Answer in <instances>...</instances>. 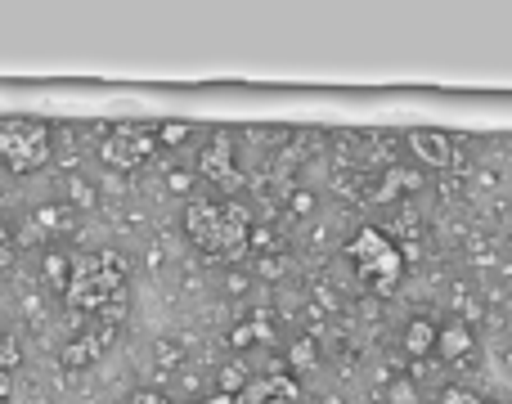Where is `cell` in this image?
<instances>
[{"label": "cell", "mask_w": 512, "mask_h": 404, "mask_svg": "<svg viewBox=\"0 0 512 404\" xmlns=\"http://www.w3.org/2000/svg\"><path fill=\"white\" fill-rule=\"evenodd\" d=\"M153 135H158V144L176 149V144H185L189 135H194V126H189V122H158V126H153Z\"/></svg>", "instance_id": "16"}, {"label": "cell", "mask_w": 512, "mask_h": 404, "mask_svg": "<svg viewBox=\"0 0 512 404\" xmlns=\"http://www.w3.org/2000/svg\"><path fill=\"white\" fill-rule=\"evenodd\" d=\"M126 274H131V265L117 252L77 256L63 297L77 310H99V315H104V310H113V306H126Z\"/></svg>", "instance_id": "2"}, {"label": "cell", "mask_w": 512, "mask_h": 404, "mask_svg": "<svg viewBox=\"0 0 512 404\" xmlns=\"http://www.w3.org/2000/svg\"><path fill=\"white\" fill-rule=\"evenodd\" d=\"M185 234L194 238V247L225 261H239L248 252V234H252V216L243 202H216V198H194L185 207Z\"/></svg>", "instance_id": "1"}, {"label": "cell", "mask_w": 512, "mask_h": 404, "mask_svg": "<svg viewBox=\"0 0 512 404\" xmlns=\"http://www.w3.org/2000/svg\"><path fill=\"white\" fill-rule=\"evenodd\" d=\"M409 149H414V158L423 162V167H436V171H445L454 162V140L445 131H432V126L409 131Z\"/></svg>", "instance_id": "7"}, {"label": "cell", "mask_w": 512, "mask_h": 404, "mask_svg": "<svg viewBox=\"0 0 512 404\" xmlns=\"http://www.w3.org/2000/svg\"><path fill=\"white\" fill-rule=\"evenodd\" d=\"M171 194H194V171H167Z\"/></svg>", "instance_id": "22"}, {"label": "cell", "mask_w": 512, "mask_h": 404, "mask_svg": "<svg viewBox=\"0 0 512 404\" xmlns=\"http://www.w3.org/2000/svg\"><path fill=\"white\" fill-rule=\"evenodd\" d=\"M346 261L360 270V279L369 283L373 292H396V283L405 279V252H396V243H391L382 229L364 225L351 234V243H346Z\"/></svg>", "instance_id": "4"}, {"label": "cell", "mask_w": 512, "mask_h": 404, "mask_svg": "<svg viewBox=\"0 0 512 404\" xmlns=\"http://www.w3.org/2000/svg\"><path fill=\"white\" fill-rule=\"evenodd\" d=\"M441 404H486L477 396V391H468V387H445L441 391Z\"/></svg>", "instance_id": "19"}, {"label": "cell", "mask_w": 512, "mask_h": 404, "mask_svg": "<svg viewBox=\"0 0 512 404\" xmlns=\"http://www.w3.org/2000/svg\"><path fill=\"white\" fill-rule=\"evenodd\" d=\"M63 207L68 211H95L99 207V185L86 176H68L63 180Z\"/></svg>", "instance_id": "13"}, {"label": "cell", "mask_w": 512, "mask_h": 404, "mask_svg": "<svg viewBox=\"0 0 512 404\" xmlns=\"http://www.w3.org/2000/svg\"><path fill=\"white\" fill-rule=\"evenodd\" d=\"M189 404H203V400H189Z\"/></svg>", "instance_id": "30"}, {"label": "cell", "mask_w": 512, "mask_h": 404, "mask_svg": "<svg viewBox=\"0 0 512 404\" xmlns=\"http://www.w3.org/2000/svg\"><path fill=\"white\" fill-rule=\"evenodd\" d=\"M198 176L216 180L221 189H234V185H239V171H234V162L225 158V135L212 144V149L203 153V162H198Z\"/></svg>", "instance_id": "11"}, {"label": "cell", "mask_w": 512, "mask_h": 404, "mask_svg": "<svg viewBox=\"0 0 512 404\" xmlns=\"http://www.w3.org/2000/svg\"><path fill=\"white\" fill-rule=\"evenodd\" d=\"M158 360H162V364H176V360H180V351H171L167 342H158Z\"/></svg>", "instance_id": "26"}, {"label": "cell", "mask_w": 512, "mask_h": 404, "mask_svg": "<svg viewBox=\"0 0 512 404\" xmlns=\"http://www.w3.org/2000/svg\"><path fill=\"white\" fill-rule=\"evenodd\" d=\"M50 162V122H41V117H0V167L9 176H36Z\"/></svg>", "instance_id": "3"}, {"label": "cell", "mask_w": 512, "mask_h": 404, "mask_svg": "<svg viewBox=\"0 0 512 404\" xmlns=\"http://www.w3.org/2000/svg\"><path fill=\"white\" fill-rule=\"evenodd\" d=\"M283 270H288V261H283V256H265V261H261V279H279Z\"/></svg>", "instance_id": "25"}, {"label": "cell", "mask_w": 512, "mask_h": 404, "mask_svg": "<svg viewBox=\"0 0 512 404\" xmlns=\"http://www.w3.org/2000/svg\"><path fill=\"white\" fill-rule=\"evenodd\" d=\"M288 211L292 216H310V211H315V194H310V189H297V194L288 198Z\"/></svg>", "instance_id": "23"}, {"label": "cell", "mask_w": 512, "mask_h": 404, "mask_svg": "<svg viewBox=\"0 0 512 404\" xmlns=\"http://www.w3.org/2000/svg\"><path fill=\"white\" fill-rule=\"evenodd\" d=\"M126 404H176L167 396V391H158V387H140V391H131V400Z\"/></svg>", "instance_id": "20"}, {"label": "cell", "mask_w": 512, "mask_h": 404, "mask_svg": "<svg viewBox=\"0 0 512 404\" xmlns=\"http://www.w3.org/2000/svg\"><path fill=\"white\" fill-rule=\"evenodd\" d=\"M158 153V135H153V126L144 122H117L108 126V135L99 140V158H104L108 171H140L144 162Z\"/></svg>", "instance_id": "5"}, {"label": "cell", "mask_w": 512, "mask_h": 404, "mask_svg": "<svg viewBox=\"0 0 512 404\" xmlns=\"http://www.w3.org/2000/svg\"><path fill=\"white\" fill-rule=\"evenodd\" d=\"M0 247H9V229H5V216H0Z\"/></svg>", "instance_id": "29"}, {"label": "cell", "mask_w": 512, "mask_h": 404, "mask_svg": "<svg viewBox=\"0 0 512 404\" xmlns=\"http://www.w3.org/2000/svg\"><path fill=\"white\" fill-rule=\"evenodd\" d=\"M387 404H418V387L409 378H391L387 382Z\"/></svg>", "instance_id": "18"}, {"label": "cell", "mask_w": 512, "mask_h": 404, "mask_svg": "<svg viewBox=\"0 0 512 404\" xmlns=\"http://www.w3.org/2000/svg\"><path fill=\"white\" fill-rule=\"evenodd\" d=\"M41 274L50 279V288H59V292H68V279H72V261L63 252H45V265H41Z\"/></svg>", "instance_id": "15"}, {"label": "cell", "mask_w": 512, "mask_h": 404, "mask_svg": "<svg viewBox=\"0 0 512 404\" xmlns=\"http://www.w3.org/2000/svg\"><path fill=\"white\" fill-rule=\"evenodd\" d=\"M248 247H256V252H270V247H279V238H274L270 229L252 225V234H248Z\"/></svg>", "instance_id": "24"}, {"label": "cell", "mask_w": 512, "mask_h": 404, "mask_svg": "<svg viewBox=\"0 0 512 404\" xmlns=\"http://www.w3.org/2000/svg\"><path fill=\"white\" fill-rule=\"evenodd\" d=\"M27 229H32L36 243H41V238H63V234H72V211L63 207V202H41V207L27 216Z\"/></svg>", "instance_id": "9"}, {"label": "cell", "mask_w": 512, "mask_h": 404, "mask_svg": "<svg viewBox=\"0 0 512 404\" xmlns=\"http://www.w3.org/2000/svg\"><path fill=\"white\" fill-rule=\"evenodd\" d=\"M472 328L463 324V319H450V324L436 328V355H445V360H463V355L472 351Z\"/></svg>", "instance_id": "10"}, {"label": "cell", "mask_w": 512, "mask_h": 404, "mask_svg": "<svg viewBox=\"0 0 512 404\" xmlns=\"http://www.w3.org/2000/svg\"><path fill=\"white\" fill-rule=\"evenodd\" d=\"M18 364H23V337L9 319H0V387L18 373Z\"/></svg>", "instance_id": "12"}, {"label": "cell", "mask_w": 512, "mask_h": 404, "mask_svg": "<svg viewBox=\"0 0 512 404\" xmlns=\"http://www.w3.org/2000/svg\"><path fill=\"white\" fill-rule=\"evenodd\" d=\"M203 404H234V396H225V391H216V396H207Z\"/></svg>", "instance_id": "28"}, {"label": "cell", "mask_w": 512, "mask_h": 404, "mask_svg": "<svg viewBox=\"0 0 512 404\" xmlns=\"http://www.w3.org/2000/svg\"><path fill=\"white\" fill-rule=\"evenodd\" d=\"M252 342H256V324H234L230 328V346H234V351H248Z\"/></svg>", "instance_id": "21"}, {"label": "cell", "mask_w": 512, "mask_h": 404, "mask_svg": "<svg viewBox=\"0 0 512 404\" xmlns=\"http://www.w3.org/2000/svg\"><path fill=\"white\" fill-rule=\"evenodd\" d=\"M436 328L432 319H409L405 324V351L414 355V360H423V355H436Z\"/></svg>", "instance_id": "14"}, {"label": "cell", "mask_w": 512, "mask_h": 404, "mask_svg": "<svg viewBox=\"0 0 512 404\" xmlns=\"http://www.w3.org/2000/svg\"><path fill=\"white\" fill-rule=\"evenodd\" d=\"M292 360H297V364H310V346L297 342V346H292Z\"/></svg>", "instance_id": "27"}, {"label": "cell", "mask_w": 512, "mask_h": 404, "mask_svg": "<svg viewBox=\"0 0 512 404\" xmlns=\"http://www.w3.org/2000/svg\"><path fill=\"white\" fill-rule=\"evenodd\" d=\"M234 404H301V382L292 373H265V378H252Z\"/></svg>", "instance_id": "6"}, {"label": "cell", "mask_w": 512, "mask_h": 404, "mask_svg": "<svg viewBox=\"0 0 512 404\" xmlns=\"http://www.w3.org/2000/svg\"><path fill=\"white\" fill-rule=\"evenodd\" d=\"M248 382L252 378H248V369H243V364H225V369H221V391H225V396H239Z\"/></svg>", "instance_id": "17"}, {"label": "cell", "mask_w": 512, "mask_h": 404, "mask_svg": "<svg viewBox=\"0 0 512 404\" xmlns=\"http://www.w3.org/2000/svg\"><path fill=\"white\" fill-rule=\"evenodd\" d=\"M108 346H113V328H104V333H81V337H72V342L63 346L59 360H63V369H90Z\"/></svg>", "instance_id": "8"}]
</instances>
